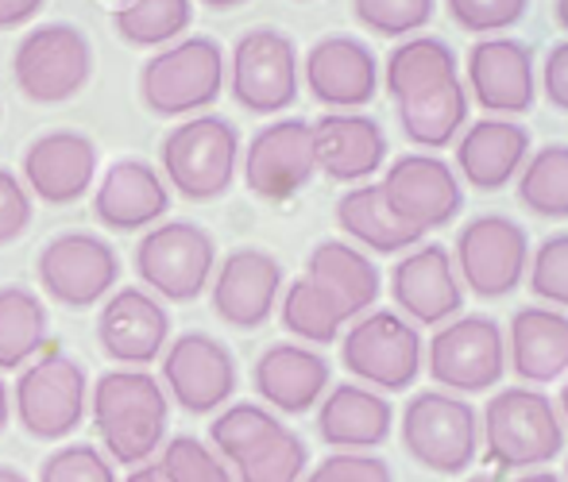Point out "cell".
<instances>
[{"mask_svg":"<svg viewBox=\"0 0 568 482\" xmlns=\"http://www.w3.org/2000/svg\"><path fill=\"white\" fill-rule=\"evenodd\" d=\"M484 452L503 471H538L565 452V421L538 386H507L484 406Z\"/></svg>","mask_w":568,"mask_h":482,"instance_id":"1","label":"cell"},{"mask_svg":"<svg viewBox=\"0 0 568 482\" xmlns=\"http://www.w3.org/2000/svg\"><path fill=\"white\" fill-rule=\"evenodd\" d=\"M90 406L101 440L116 463H148L159 452L171 406H166V390L148 371L120 367L101 375Z\"/></svg>","mask_w":568,"mask_h":482,"instance_id":"2","label":"cell"},{"mask_svg":"<svg viewBox=\"0 0 568 482\" xmlns=\"http://www.w3.org/2000/svg\"><path fill=\"white\" fill-rule=\"evenodd\" d=\"M229 85V54L210 35H182L159 47L140 70V96L155 116H194Z\"/></svg>","mask_w":568,"mask_h":482,"instance_id":"3","label":"cell"},{"mask_svg":"<svg viewBox=\"0 0 568 482\" xmlns=\"http://www.w3.org/2000/svg\"><path fill=\"white\" fill-rule=\"evenodd\" d=\"M163 182L179 189L186 201H217L236 182L240 166V132L232 120L202 112L186 116L179 127H171L159 147Z\"/></svg>","mask_w":568,"mask_h":482,"instance_id":"4","label":"cell"},{"mask_svg":"<svg viewBox=\"0 0 568 482\" xmlns=\"http://www.w3.org/2000/svg\"><path fill=\"white\" fill-rule=\"evenodd\" d=\"M341 363L356 375L359 386H372L379 393L410 390L426 367V343L418 325L390 309H372L352 320L341 336Z\"/></svg>","mask_w":568,"mask_h":482,"instance_id":"5","label":"cell"},{"mask_svg":"<svg viewBox=\"0 0 568 482\" xmlns=\"http://www.w3.org/2000/svg\"><path fill=\"white\" fill-rule=\"evenodd\" d=\"M403 444L434 475H464L479 455V413L449 390H422L403 409Z\"/></svg>","mask_w":568,"mask_h":482,"instance_id":"6","label":"cell"},{"mask_svg":"<svg viewBox=\"0 0 568 482\" xmlns=\"http://www.w3.org/2000/svg\"><path fill=\"white\" fill-rule=\"evenodd\" d=\"M12 78L31 104H62L93 78L90 35L74 23H39L16 43Z\"/></svg>","mask_w":568,"mask_h":482,"instance_id":"7","label":"cell"},{"mask_svg":"<svg viewBox=\"0 0 568 482\" xmlns=\"http://www.w3.org/2000/svg\"><path fill=\"white\" fill-rule=\"evenodd\" d=\"M426 371L437 390L484 393L495 390L507 375V336L499 320L484 312L445 320L426 343Z\"/></svg>","mask_w":568,"mask_h":482,"instance_id":"8","label":"cell"},{"mask_svg":"<svg viewBox=\"0 0 568 482\" xmlns=\"http://www.w3.org/2000/svg\"><path fill=\"white\" fill-rule=\"evenodd\" d=\"M298 47L278 28H252L229 54V93L252 116H275L298 101Z\"/></svg>","mask_w":568,"mask_h":482,"instance_id":"9","label":"cell"},{"mask_svg":"<svg viewBox=\"0 0 568 482\" xmlns=\"http://www.w3.org/2000/svg\"><path fill=\"white\" fill-rule=\"evenodd\" d=\"M453 267L460 286H468L476 297H507L523 286L530 267V236L510 216L484 213L456 232Z\"/></svg>","mask_w":568,"mask_h":482,"instance_id":"10","label":"cell"},{"mask_svg":"<svg viewBox=\"0 0 568 482\" xmlns=\"http://www.w3.org/2000/svg\"><path fill=\"white\" fill-rule=\"evenodd\" d=\"M90 406V379L67 351H47L16 382V417L36 440H67Z\"/></svg>","mask_w":568,"mask_h":482,"instance_id":"11","label":"cell"},{"mask_svg":"<svg viewBox=\"0 0 568 482\" xmlns=\"http://www.w3.org/2000/svg\"><path fill=\"white\" fill-rule=\"evenodd\" d=\"M140 278L166 301H194L205 294L217 270V244L202 224L166 221L155 224L135 247Z\"/></svg>","mask_w":568,"mask_h":482,"instance_id":"12","label":"cell"},{"mask_svg":"<svg viewBox=\"0 0 568 482\" xmlns=\"http://www.w3.org/2000/svg\"><path fill=\"white\" fill-rule=\"evenodd\" d=\"M460 82L484 112L515 120L538 101V62L523 39L487 35L471 43Z\"/></svg>","mask_w":568,"mask_h":482,"instance_id":"13","label":"cell"},{"mask_svg":"<svg viewBox=\"0 0 568 482\" xmlns=\"http://www.w3.org/2000/svg\"><path fill=\"white\" fill-rule=\"evenodd\" d=\"M379 189L387 197V205L395 208L398 221L410 224L422 236L453 224L464 208V182L456 178L453 163L426 155V151L390 158Z\"/></svg>","mask_w":568,"mask_h":482,"instance_id":"14","label":"cell"},{"mask_svg":"<svg viewBox=\"0 0 568 482\" xmlns=\"http://www.w3.org/2000/svg\"><path fill=\"white\" fill-rule=\"evenodd\" d=\"M244 163V182L260 201H291L294 193L310 186L317 174L314 158V127L302 116L271 120L267 127L252 135L247 151L240 155Z\"/></svg>","mask_w":568,"mask_h":482,"instance_id":"15","label":"cell"},{"mask_svg":"<svg viewBox=\"0 0 568 482\" xmlns=\"http://www.w3.org/2000/svg\"><path fill=\"white\" fill-rule=\"evenodd\" d=\"M120 278L116 252L93 232H62L39 252V286L70 309H90L113 294Z\"/></svg>","mask_w":568,"mask_h":482,"instance_id":"16","label":"cell"},{"mask_svg":"<svg viewBox=\"0 0 568 482\" xmlns=\"http://www.w3.org/2000/svg\"><path fill=\"white\" fill-rule=\"evenodd\" d=\"M302 82L329 112H359L379 93V59L356 35H322L302 59Z\"/></svg>","mask_w":568,"mask_h":482,"instance_id":"17","label":"cell"},{"mask_svg":"<svg viewBox=\"0 0 568 482\" xmlns=\"http://www.w3.org/2000/svg\"><path fill=\"white\" fill-rule=\"evenodd\" d=\"M213 312L232 328L267 325L283 297V263L263 247H236L213 270Z\"/></svg>","mask_w":568,"mask_h":482,"instance_id":"18","label":"cell"},{"mask_svg":"<svg viewBox=\"0 0 568 482\" xmlns=\"http://www.w3.org/2000/svg\"><path fill=\"white\" fill-rule=\"evenodd\" d=\"M163 382L186 413H213L236 390V359L210 332H182L163 351Z\"/></svg>","mask_w":568,"mask_h":482,"instance_id":"19","label":"cell"},{"mask_svg":"<svg viewBox=\"0 0 568 482\" xmlns=\"http://www.w3.org/2000/svg\"><path fill=\"white\" fill-rule=\"evenodd\" d=\"M390 297L410 325L442 328L464 309V286L456 278L453 252L442 244H418L390 270Z\"/></svg>","mask_w":568,"mask_h":482,"instance_id":"20","label":"cell"},{"mask_svg":"<svg viewBox=\"0 0 568 482\" xmlns=\"http://www.w3.org/2000/svg\"><path fill=\"white\" fill-rule=\"evenodd\" d=\"M98 143L85 132H47L23 151V182L47 205H74L98 178Z\"/></svg>","mask_w":568,"mask_h":482,"instance_id":"21","label":"cell"},{"mask_svg":"<svg viewBox=\"0 0 568 482\" xmlns=\"http://www.w3.org/2000/svg\"><path fill=\"white\" fill-rule=\"evenodd\" d=\"M314 158L325 178L364 186L387 166V132L367 112H325L314 120Z\"/></svg>","mask_w":568,"mask_h":482,"instance_id":"22","label":"cell"},{"mask_svg":"<svg viewBox=\"0 0 568 482\" xmlns=\"http://www.w3.org/2000/svg\"><path fill=\"white\" fill-rule=\"evenodd\" d=\"M530 158V132L518 120L479 116L476 124H464L456 135V178L471 189L499 193L518 178L523 163Z\"/></svg>","mask_w":568,"mask_h":482,"instance_id":"23","label":"cell"},{"mask_svg":"<svg viewBox=\"0 0 568 482\" xmlns=\"http://www.w3.org/2000/svg\"><path fill=\"white\" fill-rule=\"evenodd\" d=\"M171 317L148 289H116L98 317V340L109 359L124 367H148L166 351Z\"/></svg>","mask_w":568,"mask_h":482,"instance_id":"24","label":"cell"},{"mask_svg":"<svg viewBox=\"0 0 568 482\" xmlns=\"http://www.w3.org/2000/svg\"><path fill=\"white\" fill-rule=\"evenodd\" d=\"M171 208V186L143 158H116L98 182L93 216L113 232H135L159 224Z\"/></svg>","mask_w":568,"mask_h":482,"instance_id":"25","label":"cell"},{"mask_svg":"<svg viewBox=\"0 0 568 482\" xmlns=\"http://www.w3.org/2000/svg\"><path fill=\"white\" fill-rule=\"evenodd\" d=\"M329 359L306 343H271L255 359L252 382L275 413H310L329 393Z\"/></svg>","mask_w":568,"mask_h":482,"instance_id":"26","label":"cell"},{"mask_svg":"<svg viewBox=\"0 0 568 482\" xmlns=\"http://www.w3.org/2000/svg\"><path fill=\"white\" fill-rule=\"evenodd\" d=\"M395 409L387 393L359 382H341L317 401V432L337 452H375L390 437Z\"/></svg>","mask_w":568,"mask_h":482,"instance_id":"27","label":"cell"},{"mask_svg":"<svg viewBox=\"0 0 568 482\" xmlns=\"http://www.w3.org/2000/svg\"><path fill=\"white\" fill-rule=\"evenodd\" d=\"M507 367L523 386H549L568 375V312L549 305H526L510 317Z\"/></svg>","mask_w":568,"mask_h":482,"instance_id":"28","label":"cell"},{"mask_svg":"<svg viewBox=\"0 0 568 482\" xmlns=\"http://www.w3.org/2000/svg\"><path fill=\"white\" fill-rule=\"evenodd\" d=\"M306 278H314L325 294L337 297L348 320L372 312V305L383 294V275L375 259L348 239H322L306 259Z\"/></svg>","mask_w":568,"mask_h":482,"instance_id":"29","label":"cell"},{"mask_svg":"<svg viewBox=\"0 0 568 482\" xmlns=\"http://www.w3.org/2000/svg\"><path fill=\"white\" fill-rule=\"evenodd\" d=\"M337 224L356 247H367L375 255H406L422 244V232L403 224L395 208L387 205L379 182L352 186L337 197Z\"/></svg>","mask_w":568,"mask_h":482,"instance_id":"30","label":"cell"},{"mask_svg":"<svg viewBox=\"0 0 568 482\" xmlns=\"http://www.w3.org/2000/svg\"><path fill=\"white\" fill-rule=\"evenodd\" d=\"M468 104L471 101H468L464 82L453 78V82L434 85V90H426V93H414V96L395 101L398 127H403V135L414 143V147L434 155V151L456 143V135L464 132V124H468Z\"/></svg>","mask_w":568,"mask_h":482,"instance_id":"31","label":"cell"},{"mask_svg":"<svg viewBox=\"0 0 568 482\" xmlns=\"http://www.w3.org/2000/svg\"><path fill=\"white\" fill-rule=\"evenodd\" d=\"M460 78L456 66V51L437 35H410L387 54V62L379 66V82L387 85V93L395 101L414 93H426L434 85H445Z\"/></svg>","mask_w":568,"mask_h":482,"instance_id":"32","label":"cell"},{"mask_svg":"<svg viewBox=\"0 0 568 482\" xmlns=\"http://www.w3.org/2000/svg\"><path fill=\"white\" fill-rule=\"evenodd\" d=\"M194 23V0H120L113 28L128 47H171Z\"/></svg>","mask_w":568,"mask_h":482,"instance_id":"33","label":"cell"},{"mask_svg":"<svg viewBox=\"0 0 568 482\" xmlns=\"http://www.w3.org/2000/svg\"><path fill=\"white\" fill-rule=\"evenodd\" d=\"M47 309L28 286L0 289V371H16L47 343Z\"/></svg>","mask_w":568,"mask_h":482,"instance_id":"34","label":"cell"},{"mask_svg":"<svg viewBox=\"0 0 568 482\" xmlns=\"http://www.w3.org/2000/svg\"><path fill=\"white\" fill-rule=\"evenodd\" d=\"M518 201L541 221H568V143L530 151L515 178Z\"/></svg>","mask_w":568,"mask_h":482,"instance_id":"35","label":"cell"},{"mask_svg":"<svg viewBox=\"0 0 568 482\" xmlns=\"http://www.w3.org/2000/svg\"><path fill=\"white\" fill-rule=\"evenodd\" d=\"M344 325H348V312L314 278L302 275L283 289V328L291 336H298L302 343L341 340Z\"/></svg>","mask_w":568,"mask_h":482,"instance_id":"36","label":"cell"},{"mask_svg":"<svg viewBox=\"0 0 568 482\" xmlns=\"http://www.w3.org/2000/svg\"><path fill=\"white\" fill-rule=\"evenodd\" d=\"M306 463H310L306 440L283 424L263 444H255L247 455H240L232 468H236L240 482H302L306 479Z\"/></svg>","mask_w":568,"mask_h":482,"instance_id":"37","label":"cell"},{"mask_svg":"<svg viewBox=\"0 0 568 482\" xmlns=\"http://www.w3.org/2000/svg\"><path fill=\"white\" fill-rule=\"evenodd\" d=\"M278 429H283V421H278V413H271L267 406L236 401V406H229L225 413L210 424V440L229 463H236L240 455H247L255 444H263V440Z\"/></svg>","mask_w":568,"mask_h":482,"instance_id":"38","label":"cell"},{"mask_svg":"<svg viewBox=\"0 0 568 482\" xmlns=\"http://www.w3.org/2000/svg\"><path fill=\"white\" fill-rule=\"evenodd\" d=\"M437 12V0H352V16L372 35L410 39Z\"/></svg>","mask_w":568,"mask_h":482,"instance_id":"39","label":"cell"},{"mask_svg":"<svg viewBox=\"0 0 568 482\" xmlns=\"http://www.w3.org/2000/svg\"><path fill=\"white\" fill-rule=\"evenodd\" d=\"M526 283L549 309H568V232L546 236L538 252H530Z\"/></svg>","mask_w":568,"mask_h":482,"instance_id":"40","label":"cell"},{"mask_svg":"<svg viewBox=\"0 0 568 482\" xmlns=\"http://www.w3.org/2000/svg\"><path fill=\"white\" fill-rule=\"evenodd\" d=\"M445 12L468 35H503L530 12V0H445Z\"/></svg>","mask_w":568,"mask_h":482,"instance_id":"41","label":"cell"},{"mask_svg":"<svg viewBox=\"0 0 568 482\" xmlns=\"http://www.w3.org/2000/svg\"><path fill=\"white\" fill-rule=\"evenodd\" d=\"M159 471L166 475V482H236L229 475V468L217 460V452L202 444L194 437H174L163 448V463Z\"/></svg>","mask_w":568,"mask_h":482,"instance_id":"42","label":"cell"},{"mask_svg":"<svg viewBox=\"0 0 568 482\" xmlns=\"http://www.w3.org/2000/svg\"><path fill=\"white\" fill-rule=\"evenodd\" d=\"M39 482H116V475L93 444H67L43 463Z\"/></svg>","mask_w":568,"mask_h":482,"instance_id":"43","label":"cell"},{"mask_svg":"<svg viewBox=\"0 0 568 482\" xmlns=\"http://www.w3.org/2000/svg\"><path fill=\"white\" fill-rule=\"evenodd\" d=\"M302 482H395V475L372 452H333Z\"/></svg>","mask_w":568,"mask_h":482,"instance_id":"44","label":"cell"},{"mask_svg":"<svg viewBox=\"0 0 568 482\" xmlns=\"http://www.w3.org/2000/svg\"><path fill=\"white\" fill-rule=\"evenodd\" d=\"M31 228V193L12 171H0V244H16Z\"/></svg>","mask_w":568,"mask_h":482,"instance_id":"45","label":"cell"},{"mask_svg":"<svg viewBox=\"0 0 568 482\" xmlns=\"http://www.w3.org/2000/svg\"><path fill=\"white\" fill-rule=\"evenodd\" d=\"M538 90L546 93V101L554 109L568 112V39L554 43L546 51V62L538 70Z\"/></svg>","mask_w":568,"mask_h":482,"instance_id":"46","label":"cell"},{"mask_svg":"<svg viewBox=\"0 0 568 482\" xmlns=\"http://www.w3.org/2000/svg\"><path fill=\"white\" fill-rule=\"evenodd\" d=\"M47 0H0V31H12L31 23L39 12H43Z\"/></svg>","mask_w":568,"mask_h":482,"instance_id":"47","label":"cell"},{"mask_svg":"<svg viewBox=\"0 0 568 482\" xmlns=\"http://www.w3.org/2000/svg\"><path fill=\"white\" fill-rule=\"evenodd\" d=\"M515 482H565L561 475H554V471L538 468V471H526V475H518Z\"/></svg>","mask_w":568,"mask_h":482,"instance_id":"48","label":"cell"},{"mask_svg":"<svg viewBox=\"0 0 568 482\" xmlns=\"http://www.w3.org/2000/svg\"><path fill=\"white\" fill-rule=\"evenodd\" d=\"M128 482H166V475L159 468H140L135 475H128Z\"/></svg>","mask_w":568,"mask_h":482,"instance_id":"49","label":"cell"},{"mask_svg":"<svg viewBox=\"0 0 568 482\" xmlns=\"http://www.w3.org/2000/svg\"><path fill=\"white\" fill-rule=\"evenodd\" d=\"M8 417H12V398H8L4 382H0V432L8 429Z\"/></svg>","mask_w":568,"mask_h":482,"instance_id":"50","label":"cell"},{"mask_svg":"<svg viewBox=\"0 0 568 482\" xmlns=\"http://www.w3.org/2000/svg\"><path fill=\"white\" fill-rule=\"evenodd\" d=\"M554 406H557V413H561V421H565V432H568V379H565V386H561V398H557Z\"/></svg>","mask_w":568,"mask_h":482,"instance_id":"51","label":"cell"},{"mask_svg":"<svg viewBox=\"0 0 568 482\" xmlns=\"http://www.w3.org/2000/svg\"><path fill=\"white\" fill-rule=\"evenodd\" d=\"M554 16H557V23H561V31L568 35V0H554Z\"/></svg>","mask_w":568,"mask_h":482,"instance_id":"52","label":"cell"},{"mask_svg":"<svg viewBox=\"0 0 568 482\" xmlns=\"http://www.w3.org/2000/svg\"><path fill=\"white\" fill-rule=\"evenodd\" d=\"M202 4L217 8V12H229V8H240V4H247V0H202Z\"/></svg>","mask_w":568,"mask_h":482,"instance_id":"53","label":"cell"},{"mask_svg":"<svg viewBox=\"0 0 568 482\" xmlns=\"http://www.w3.org/2000/svg\"><path fill=\"white\" fill-rule=\"evenodd\" d=\"M0 482H28V475H20L16 468H0Z\"/></svg>","mask_w":568,"mask_h":482,"instance_id":"54","label":"cell"},{"mask_svg":"<svg viewBox=\"0 0 568 482\" xmlns=\"http://www.w3.org/2000/svg\"><path fill=\"white\" fill-rule=\"evenodd\" d=\"M460 482H499V475H468V479H460Z\"/></svg>","mask_w":568,"mask_h":482,"instance_id":"55","label":"cell"},{"mask_svg":"<svg viewBox=\"0 0 568 482\" xmlns=\"http://www.w3.org/2000/svg\"><path fill=\"white\" fill-rule=\"evenodd\" d=\"M565 482H568V460H565Z\"/></svg>","mask_w":568,"mask_h":482,"instance_id":"56","label":"cell"}]
</instances>
